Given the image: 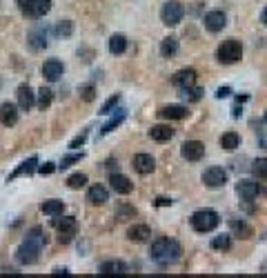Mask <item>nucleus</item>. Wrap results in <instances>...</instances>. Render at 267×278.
Listing matches in <instances>:
<instances>
[{"label": "nucleus", "instance_id": "1", "mask_svg": "<svg viewBox=\"0 0 267 278\" xmlns=\"http://www.w3.org/2000/svg\"><path fill=\"white\" fill-rule=\"evenodd\" d=\"M180 256H183V247H180V243L174 240V238H156L149 247V258L154 263H158L160 267L178 263Z\"/></svg>", "mask_w": 267, "mask_h": 278}, {"label": "nucleus", "instance_id": "2", "mask_svg": "<svg viewBox=\"0 0 267 278\" xmlns=\"http://www.w3.org/2000/svg\"><path fill=\"white\" fill-rule=\"evenodd\" d=\"M192 229L198 234H207V232H214L220 223V216L214 212V209H198V212L192 214Z\"/></svg>", "mask_w": 267, "mask_h": 278}, {"label": "nucleus", "instance_id": "3", "mask_svg": "<svg viewBox=\"0 0 267 278\" xmlns=\"http://www.w3.org/2000/svg\"><path fill=\"white\" fill-rule=\"evenodd\" d=\"M216 58H218V63H223V65L238 63V60L243 58V45H240L236 38H227V40H223V43L218 45Z\"/></svg>", "mask_w": 267, "mask_h": 278}, {"label": "nucleus", "instance_id": "4", "mask_svg": "<svg viewBox=\"0 0 267 278\" xmlns=\"http://www.w3.org/2000/svg\"><path fill=\"white\" fill-rule=\"evenodd\" d=\"M16 5L20 7L23 16L33 18V20L43 18L51 9V0H16Z\"/></svg>", "mask_w": 267, "mask_h": 278}, {"label": "nucleus", "instance_id": "5", "mask_svg": "<svg viewBox=\"0 0 267 278\" xmlns=\"http://www.w3.org/2000/svg\"><path fill=\"white\" fill-rule=\"evenodd\" d=\"M53 227L58 229V243L60 245H67V243H71L73 236H76L78 223L73 216H63V220H60L58 216H53Z\"/></svg>", "mask_w": 267, "mask_h": 278}, {"label": "nucleus", "instance_id": "6", "mask_svg": "<svg viewBox=\"0 0 267 278\" xmlns=\"http://www.w3.org/2000/svg\"><path fill=\"white\" fill-rule=\"evenodd\" d=\"M185 16V5L178 3V0H169V3L163 5V9H160V20H163V25L167 27H176L180 20Z\"/></svg>", "mask_w": 267, "mask_h": 278}, {"label": "nucleus", "instance_id": "7", "mask_svg": "<svg viewBox=\"0 0 267 278\" xmlns=\"http://www.w3.org/2000/svg\"><path fill=\"white\" fill-rule=\"evenodd\" d=\"M40 249L43 247L33 245V243H29V240H23L20 243V247L16 249V261L20 263V265H33V263L38 261Z\"/></svg>", "mask_w": 267, "mask_h": 278}, {"label": "nucleus", "instance_id": "8", "mask_svg": "<svg viewBox=\"0 0 267 278\" xmlns=\"http://www.w3.org/2000/svg\"><path fill=\"white\" fill-rule=\"evenodd\" d=\"M203 182L205 187L209 189H218V187H225L227 185V172L223 167H209L203 172Z\"/></svg>", "mask_w": 267, "mask_h": 278}, {"label": "nucleus", "instance_id": "9", "mask_svg": "<svg viewBox=\"0 0 267 278\" xmlns=\"http://www.w3.org/2000/svg\"><path fill=\"white\" fill-rule=\"evenodd\" d=\"M180 156L189 162H198V160H203V156H205V145L200 140H187L185 145L180 147Z\"/></svg>", "mask_w": 267, "mask_h": 278}, {"label": "nucleus", "instance_id": "10", "mask_svg": "<svg viewBox=\"0 0 267 278\" xmlns=\"http://www.w3.org/2000/svg\"><path fill=\"white\" fill-rule=\"evenodd\" d=\"M225 25H227V16H225V11H220V9H214L205 16V27H207V31H212V33L223 31Z\"/></svg>", "mask_w": 267, "mask_h": 278}, {"label": "nucleus", "instance_id": "11", "mask_svg": "<svg viewBox=\"0 0 267 278\" xmlns=\"http://www.w3.org/2000/svg\"><path fill=\"white\" fill-rule=\"evenodd\" d=\"M16 96H18V107L23 112H29L33 105H36V94H33V89L27 83H23L18 87V91H16Z\"/></svg>", "mask_w": 267, "mask_h": 278}, {"label": "nucleus", "instance_id": "12", "mask_svg": "<svg viewBox=\"0 0 267 278\" xmlns=\"http://www.w3.org/2000/svg\"><path fill=\"white\" fill-rule=\"evenodd\" d=\"M131 167L136 169L138 174L147 176V174H151L154 169H156V160H154V156H149V154H136L134 156V160H131Z\"/></svg>", "mask_w": 267, "mask_h": 278}, {"label": "nucleus", "instance_id": "13", "mask_svg": "<svg viewBox=\"0 0 267 278\" xmlns=\"http://www.w3.org/2000/svg\"><path fill=\"white\" fill-rule=\"evenodd\" d=\"M65 73V65L60 63L58 58H49V60H45V65H43V76L49 80V83H56V80L60 78Z\"/></svg>", "mask_w": 267, "mask_h": 278}, {"label": "nucleus", "instance_id": "14", "mask_svg": "<svg viewBox=\"0 0 267 278\" xmlns=\"http://www.w3.org/2000/svg\"><path fill=\"white\" fill-rule=\"evenodd\" d=\"M18 105L13 103H3L0 105V125L3 127H13L18 123Z\"/></svg>", "mask_w": 267, "mask_h": 278}, {"label": "nucleus", "instance_id": "15", "mask_svg": "<svg viewBox=\"0 0 267 278\" xmlns=\"http://www.w3.org/2000/svg\"><path fill=\"white\" fill-rule=\"evenodd\" d=\"M171 83L178 87V89H187V87H192L196 83V69H192V67H187V69H180L171 76Z\"/></svg>", "mask_w": 267, "mask_h": 278}, {"label": "nucleus", "instance_id": "16", "mask_svg": "<svg viewBox=\"0 0 267 278\" xmlns=\"http://www.w3.org/2000/svg\"><path fill=\"white\" fill-rule=\"evenodd\" d=\"M187 107L185 105H165L158 109V116L165 118V120H183L187 118Z\"/></svg>", "mask_w": 267, "mask_h": 278}, {"label": "nucleus", "instance_id": "17", "mask_svg": "<svg viewBox=\"0 0 267 278\" xmlns=\"http://www.w3.org/2000/svg\"><path fill=\"white\" fill-rule=\"evenodd\" d=\"M236 192H238V196L243 200H254L260 194V185H258V182H254V180H247L245 178V180H238Z\"/></svg>", "mask_w": 267, "mask_h": 278}, {"label": "nucleus", "instance_id": "18", "mask_svg": "<svg viewBox=\"0 0 267 278\" xmlns=\"http://www.w3.org/2000/svg\"><path fill=\"white\" fill-rule=\"evenodd\" d=\"M109 182H111V189H113V192H116V194H123V196L131 194V189H134V182L127 178V176L118 174V172H113V174L109 176Z\"/></svg>", "mask_w": 267, "mask_h": 278}, {"label": "nucleus", "instance_id": "19", "mask_svg": "<svg viewBox=\"0 0 267 278\" xmlns=\"http://www.w3.org/2000/svg\"><path fill=\"white\" fill-rule=\"evenodd\" d=\"M151 238V229L147 225H131L127 229V240L131 243H147Z\"/></svg>", "mask_w": 267, "mask_h": 278}, {"label": "nucleus", "instance_id": "20", "mask_svg": "<svg viewBox=\"0 0 267 278\" xmlns=\"http://www.w3.org/2000/svg\"><path fill=\"white\" fill-rule=\"evenodd\" d=\"M87 200H89L91 205H105V202L109 200V194H107V189L103 185H91L87 189Z\"/></svg>", "mask_w": 267, "mask_h": 278}, {"label": "nucleus", "instance_id": "21", "mask_svg": "<svg viewBox=\"0 0 267 278\" xmlns=\"http://www.w3.org/2000/svg\"><path fill=\"white\" fill-rule=\"evenodd\" d=\"M100 274L103 276H120V274H127V265L123 261H105L100 265Z\"/></svg>", "mask_w": 267, "mask_h": 278}, {"label": "nucleus", "instance_id": "22", "mask_svg": "<svg viewBox=\"0 0 267 278\" xmlns=\"http://www.w3.org/2000/svg\"><path fill=\"white\" fill-rule=\"evenodd\" d=\"M149 138L156 140V142H167L174 138V129L169 125H154L149 129Z\"/></svg>", "mask_w": 267, "mask_h": 278}, {"label": "nucleus", "instance_id": "23", "mask_svg": "<svg viewBox=\"0 0 267 278\" xmlns=\"http://www.w3.org/2000/svg\"><path fill=\"white\" fill-rule=\"evenodd\" d=\"M27 43H29V47H31L33 51H38V49H43V47H47V33H45L43 27H38V29L29 31Z\"/></svg>", "mask_w": 267, "mask_h": 278}, {"label": "nucleus", "instance_id": "24", "mask_svg": "<svg viewBox=\"0 0 267 278\" xmlns=\"http://www.w3.org/2000/svg\"><path fill=\"white\" fill-rule=\"evenodd\" d=\"M40 212H43L45 216H63L65 212V202L58 200V198H51V200H45L43 205H40Z\"/></svg>", "mask_w": 267, "mask_h": 278}, {"label": "nucleus", "instance_id": "25", "mask_svg": "<svg viewBox=\"0 0 267 278\" xmlns=\"http://www.w3.org/2000/svg\"><path fill=\"white\" fill-rule=\"evenodd\" d=\"M36 165H38V156H31V158H27V160H23L20 162V167L13 172L9 178L7 180H13V178H18V176H29V174H33V169H36Z\"/></svg>", "mask_w": 267, "mask_h": 278}, {"label": "nucleus", "instance_id": "26", "mask_svg": "<svg viewBox=\"0 0 267 278\" xmlns=\"http://www.w3.org/2000/svg\"><path fill=\"white\" fill-rule=\"evenodd\" d=\"M109 51L113 53V56H120V53L127 51V38L123 36V33H113V36L109 38Z\"/></svg>", "mask_w": 267, "mask_h": 278}, {"label": "nucleus", "instance_id": "27", "mask_svg": "<svg viewBox=\"0 0 267 278\" xmlns=\"http://www.w3.org/2000/svg\"><path fill=\"white\" fill-rule=\"evenodd\" d=\"M176 51H178V38H174V36L163 38V43H160V56L171 58Z\"/></svg>", "mask_w": 267, "mask_h": 278}, {"label": "nucleus", "instance_id": "28", "mask_svg": "<svg viewBox=\"0 0 267 278\" xmlns=\"http://www.w3.org/2000/svg\"><path fill=\"white\" fill-rule=\"evenodd\" d=\"M51 100H53V91L49 89V87H40L38 94H36V105H38V109L45 112L47 107L51 105Z\"/></svg>", "mask_w": 267, "mask_h": 278}, {"label": "nucleus", "instance_id": "29", "mask_svg": "<svg viewBox=\"0 0 267 278\" xmlns=\"http://www.w3.org/2000/svg\"><path fill=\"white\" fill-rule=\"evenodd\" d=\"M218 142H220V147H223V149H227V152H234L236 147H240V136L236 132H227V134L220 136Z\"/></svg>", "mask_w": 267, "mask_h": 278}, {"label": "nucleus", "instance_id": "30", "mask_svg": "<svg viewBox=\"0 0 267 278\" xmlns=\"http://www.w3.org/2000/svg\"><path fill=\"white\" fill-rule=\"evenodd\" d=\"M230 227H232V232L238 236V238H252V227L247 225L245 220H238V218H234L232 223H230Z\"/></svg>", "mask_w": 267, "mask_h": 278}, {"label": "nucleus", "instance_id": "31", "mask_svg": "<svg viewBox=\"0 0 267 278\" xmlns=\"http://www.w3.org/2000/svg\"><path fill=\"white\" fill-rule=\"evenodd\" d=\"M25 240H29V243H33V245L43 247L45 245V229L43 227H31L29 232H27Z\"/></svg>", "mask_w": 267, "mask_h": 278}, {"label": "nucleus", "instance_id": "32", "mask_svg": "<svg viewBox=\"0 0 267 278\" xmlns=\"http://www.w3.org/2000/svg\"><path fill=\"white\" fill-rule=\"evenodd\" d=\"M232 247V234H220L212 238V249H220V252H227Z\"/></svg>", "mask_w": 267, "mask_h": 278}, {"label": "nucleus", "instance_id": "33", "mask_svg": "<svg viewBox=\"0 0 267 278\" xmlns=\"http://www.w3.org/2000/svg\"><path fill=\"white\" fill-rule=\"evenodd\" d=\"M123 120H125V112H123V109H118V116H113L109 123H105L103 127H100V132H98V134H100V136H105V134H109L111 129H116V127L123 123Z\"/></svg>", "mask_w": 267, "mask_h": 278}, {"label": "nucleus", "instance_id": "34", "mask_svg": "<svg viewBox=\"0 0 267 278\" xmlns=\"http://www.w3.org/2000/svg\"><path fill=\"white\" fill-rule=\"evenodd\" d=\"M87 185V174H71L69 178H67V187L69 189H83Z\"/></svg>", "mask_w": 267, "mask_h": 278}, {"label": "nucleus", "instance_id": "35", "mask_svg": "<svg viewBox=\"0 0 267 278\" xmlns=\"http://www.w3.org/2000/svg\"><path fill=\"white\" fill-rule=\"evenodd\" d=\"M53 31H56V36H60V38H69L73 33V23L71 20H60Z\"/></svg>", "mask_w": 267, "mask_h": 278}, {"label": "nucleus", "instance_id": "36", "mask_svg": "<svg viewBox=\"0 0 267 278\" xmlns=\"http://www.w3.org/2000/svg\"><path fill=\"white\" fill-rule=\"evenodd\" d=\"M120 103V94H113L111 98H107L105 103H103V107H100V112L98 114H103V116H107V114H111L113 109H116V105Z\"/></svg>", "mask_w": 267, "mask_h": 278}, {"label": "nucleus", "instance_id": "37", "mask_svg": "<svg viewBox=\"0 0 267 278\" xmlns=\"http://www.w3.org/2000/svg\"><path fill=\"white\" fill-rule=\"evenodd\" d=\"M252 172H254V176H258V178H267V158H258V160H254Z\"/></svg>", "mask_w": 267, "mask_h": 278}, {"label": "nucleus", "instance_id": "38", "mask_svg": "<svg viewBox=\"0 0 267 278\" xmlns=\"http://www.w3.org/2000/svg\"><path fill=\"white\" fill-rule=\"evenodd\" d=\"M136 214H138L136 209L129 207V205H127V202H120L118 209H116V216H118L120 220H125V218H134V216H136Z\"/></svg>", "mask_w": 267, "mask_h": 278}, {"label": "nucleus", "instance_id": "39", "mask_svg": "<svg viewBox=\"0 0 267 278\" xmlns=\"http://www.w3.org/2000/svg\"><path fill=\"white\" fill-rule=\"evenodd\" d=\"M183 91V96L185 98H189V100H194V103H196V100H200L203 98V89H200V87H187V89H180Z\"/></svg>", "mask_w": 267, "mask_h": 278}, {"label": "nucleus", "instance_id": "40", "mask_svg": "<svg viewBox=\"0 0 267 278\" xmlns=\"http://www.w3.org/2000/svg\"><path fill=\"white\" fill-rule=\"evenodd\" d=\"M80 98H83L85 103H91V100L96 98V87L93 85H83L80 87Z\"/></svg>", "mask_w": 267, "mask_h": 278}, {"label": "nucleus", "instance_id": "41", "mask_svg": "<svg viewBox=\"0 0 267 278\" xmlns=\"http://www.w3.org/2000/svg\"><path fill=\"white\" fill-rule=\"evenodd\" d=\"M83 158H85V154H83V152H80V154H71V156H65L63 162H60L58 167H60V169H67V167H71L73 162H80Z\"/></svg>", "mask_w": 267, "mask_h": 278}, {"label": "nucleus", "instance_id": "42", "mask_svg": "<svg viewBox=\"0 0 267 278\" xmlns=\"http://www.w3.org/2000/svg\"><path fill=\"white\" fill-rule=\"evenodd\" d=\"M56 169H58V167L53 165V162H45V165H40V167H38V172L43 174V176H49V174L56 172Z\"/></svg>", "mask_w": 267, "mask_h": 278}, {"label": "nucleus", "instance_id": "43", "mask_svg": "<svg viewBox=\"0 0 267 278\" xmlns=\"http://www.w3.org/2000/svg\"><path fill=\"white\" fill-rule=\"evenodd\" d=\"M87 134H89V132H83V134H80V136H76V138H73L71 142H69V149H76V147H80V145H83V142L87 140Z\"/></svg>", "mask_w": 267, "mask_h": 278}, {"label": "nucleus", "instance_id": "44", "mask_svg": "<svg viewBox=\"0 0 267 278\" xmlns=\"http://www.w3.org/2000/svg\"><path fill=\"white\" fill-rule=\"evenodd\" d=\"M230 96H232L230 87H218V89H216V98H230Z\"/></svg>", "mask_w": 267, "mask_h": 278}, {"label": "nucleus", "instance_id": "45", "mask_svg": "<svg viewBox=\"0 0 267 278\" xmlns=\"http://www.w3.org/2000/svg\"><path fill=\"white\" fill-rule=\"evenodd\" d=\"M156 205H158V207H165V205H171V200H169V198H158Z\"/></svg>", "mask_w": 267, "mask_h": 278}, {"label": "nucleus", "instance_id": "46", "mask_svg": "<svg viewBox=\"0 0 267 278\" xmlns=\"http://www.w3.org/2000/svg\"><path fill=\"white\" fill-rule=\"evenodd\" d=\"M260 23H263V25L267 27V7L263 9V13H260Z\"/></svg>", "mask_w": 267, "mask_h": 278}, {"label": "nucleus", "instance_id": "47", "mask_svg": "<svg viewBox=\"0 0 267 278\" xmlns=\"http://www.w3.org/2000/svg\"><path fill=\"white\" fill-rule=\"evenodd\" d=\"M232 116H234V118H238V116H240V107H238V105L232 109Z\"/></svg>", "mask_w": 267, "mask_h": 278}, {"label": "nucleus", "instance_id": "48", "mask_svg": "<svg viewBox=\"0 0 267 278\" xmlns=\"http://www.w3.org/2000/svg\"><path fill=\"white\" fill-rule=\"evenodd\" d=\"M51 274H69V272H67V269H60V267H58V269H53Z\"/></svg>", "mask_w": 267, "mask_h": 278}, {"label": "nucleus", "instance_id": "49", "mask_svg": "<svg viewBox=\"0 0 267 278\" xmlns=\"http://www.w3.org/2000/svg\"><path fill=\"white\" fill-rule=\"evenodd\" d=\"M263 120H265V123H267V112H265V116H263Z\"/></svg>", "mask_w": 267, "mask_h": 278}, {"label": "nucleus", "instance_id": "50", "mask_svg": "<svg viewBox=\"0 0 267 278\" xmlns=\"http://www.w3.org/2000/svg\"><path fill=\"white\" fill-rule=\"evenodd\" d=\"M0 87H3V80H0Z\"/></svg>", "mask_w": 267, "mask_h": 278}]
</instances>
